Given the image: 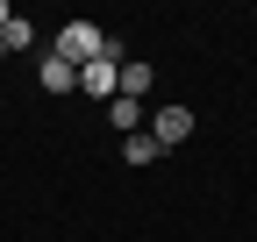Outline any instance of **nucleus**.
Instances as JSON below:
<instances>
[{
	"mask_svg": "<svg viewBox=\"0 0 257 242\" xmlns=\"http://www.w3.org/2000/svg\"><path fill=\"white\" fill-rule=\"evenodd\" d=\"M107 50H114V43H107L93 22H64V28H57V57H64V64H93V57H107Z\"/></svg>",
	"mask_w": 257,
	"mask_h": 242,
	"instance_id": "nucleus-1",
	"label": "nucleus"
},
{
	"mask_svg": "<svg viewBox=\"0 0 257 242\" xmlns=\"http://www.w3.org/2000/svg\"><path fill=\"white\" fill-rule=\"evenodd\" d=\"M79 93H93V100H114V93H121V50H107V57H93V64H79Z\"/></svg>",
	"mask_w": 257,
	"mask_h": 242,
	"instance_id": "nucleus-2",
	"label": "nucleus"
},
{
	"mask_svg": "<svg viewBox=\"0 0 257 242\" xmlns=\"http://www.w3.org/2000/svg\"><path fill=\"white\" fill-rule=\"evenodd\" d=\"M150 136H157V150H186V136H193V107H157V114H150Z\"/></svg>",
	"mask_w": 257,
	"mask_h": 242,
	"instance_id": "nucleus-3",
	"label": "nucleus"
},
{
	"mask_svg": "<svg viewBox=\"0 0 257 242\" xmlns=\"http://www.w3.org/2000/svg\"><path fill=\"white\" fill-rule=\"evenodd\" d=\"M36 78H43V93H72V86H79V64H64V57L50 50V57H43V72H36Z\"/></svg>",
	"mask_w": 257,
	"mask_h": 242,
	"instance_id": "nucleus-4",
	"label": "nucleus"
},
{
	"mask_svg": "<svg viewBox=\"0 0 257 242\" xmlns=\"http://www.w3.org/2000/svg\"><path fill=\"white\" fill-rule=\"evenodd\" d=\"M150 86H157V72L143 64V57H136V64H121V93H114V100H143Z\"/></svg>",
	"mask_w": 257,
	"mask_h": 242,
	"instance_id": "nucleus-5",
	"label": "nucleus"
},
{
	"mask_svg": "<svg viewBox=\"0 0 257 242\" xmlns=\"http://www.w3.org/2000/svg\"><path fill=\"white\" fill-rule=\"evenodd\" d=\"M121 157H128V164L143 171V164H157V157H165V150H157V136L143 128V136H121Z\"/></svg>",
	"mask_w": 257,
	"mask_h": 242,
	"instance_id": "nucleus-6",
	"label": "nucleus"
},
{
	"mask_svg": "<svg viewBox=\"0 0 257 242\" xmlns=\"http://www.w3.org/2000/svg\"><path fill=\"white\" fill-rule=\"evenodd\" d=\"M107 121L121 136H143V100H107Z\"/></svg>",
	"mask_w": 257,
	"mask_h": 242,
	"instance_id": "nucleus-7",
	"label": "nucleus"
},
{
	"mask_svg": "<svg viewBox=\"0 0 257 242\" xmlns=\"http://www.w3.org/2000/svg\"><path fill=\"white\" fill-rule=\"evenodd\" d=\"M0 43H8V50H29V43H36V28H29V22H22V14H15V22H8V28H0Z\"/></svg>",
	"mask_w": 257,
	"mask_h": 242,
	"instance_id": "nucleus-8",
	"label": "nucleus"
},
{
	"mask_svg": "<svg viewBox=\"0 0 257 242\" xmlns=\"http://www.w3.org/2000/svg\"><path fill=\"white\" fill-rule=\"evenodd\" d=\"M8 22H15V8H8V0H0V28H8Z\"/></svg>",
	"mask_w": 257,
	"mask_h": 242,
	"instance_id": "nucleus-9",
	"label": "nucleus"
},
{
	"mask_svg": "<svg viewBox=\"0 0 257 242\" xmlns=\"http://www.w3.org/2000/svg\"><path fill=\"white\" fill-rule=\"evenodd\" d=\"M0 57H8V43H0Z\"/></svg>",
	"mask_w": 257,
	"mask_h": 242,
	"instance_id": "nucleus-10",
	"label": "nucleus"
}]
</instances>
